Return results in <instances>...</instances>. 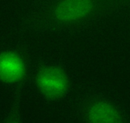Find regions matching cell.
<instances>
[{
  "instance_id": "6da1fadb",
  "label": "cell",
  "mask_w": 130,
  "mask_h": 123,
  "mask_svg": "<svg viewBox=\"0 0 130 123\" xmlns=\"http://www.w3.org/2000/svg\"><path fill=\"white\" fill-rule=\"evenodd\" d=\"M36 85L44 97L56 100L67 94L69 88V80L67 74L61 68L47 66L37 73Z\"/></svg>"
},
{
  "instance_id": "7a4b0ae2",
  "label": "cell",
  "mask_w": 130,
  "mask_h": 123,
  "mask_svg": "<svg viewBox=\"0 0 130 123\" xmlns=\"http://www.w3.org/2000/svg\"><path fill=\"white\" fill-rule=\"evenodd\" d=\"M94 0H60L52 8L54 21L62 24H70L83 21L94 9Z\"/></svg>"
},
{
  "instance_id": "3957f363",
  "label": "cell",
  "mask_w": 130,
  "mask_h": 123,
  "mask_svg": "<svg viewBox=\"0 0 130 123\" xmlns=\"http://www.w3.org/2000/svg\"><path fill=\"white\" fill-rule=\"evenodd\" d=\"M26 73V63L19 54L13 51L0 53V80L17 83L23 80Z\"/></svg>"
},
{
  "instance_id": "277c9868",
  "label": "cell",
  "mask_w": 130,
  "mask_h": 123,
  "mask_svg": "<svg viewBox=\"0 0 130 123\" xmlns=\"http://www.w3.org/2000/svg\"><path fill=\"white\" fill-rule=\"evenodd\" d=\"M87 120L92 122L113 123L122 121V115L113 105L105 101H96L88 106Z\"/></svg>"
}]
</instances>
